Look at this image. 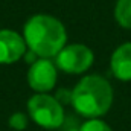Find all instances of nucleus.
Segmentation results:
<instances>
[{
    "label": "nucleus",
    "instance_id": "nucleus-1",
    "mask_svg": "<svg viewBox=\"0 0 131 131\" xmlns=\"http://www.w3.org/2000/svg\"><path fill=\"white\" fill-rule=\"evenodd\" d=\"M28 50L38 58H55L67 44V31L61 20L49 14H35L23 28Z\"/></svg>",
    "mask_w": 131,
    "mask_h": 131
},
{
    "label": "nucleus",
    "instance_id": "nucleus-2",
    "mask_svg": "<svg viewBox=\"0 0 131 131\" xmlns=\"http://www.w3.org/2000/svg\"><path fill=\"white\" fill-rule=\"evenodd\" d=\"M113 87L101 75H85L72 90V107L85 119H101L113 105Z\"/></svg>",
    "mask_w": 131,
    "mask_h": 131
},
{
    "label": "nucleus",
    "instance_id": "nucleus-3",
    "mask_svg": "<svg viewBox=\"0 0 131 131\" xmlns=\"http://www.w3.org/2000/svg\"><path fill=\"white\" fill-rule=\"evenodd\" d=\"M26 107L29 119L44 130H60L64 124L66 113L63 104L49 93H34Z\"/></svg>",
    "mask_w": 131,
    "mask_h": 131
},
{
    "label": "nucleus",
    "instance_id": "nucleus-4",
    "mask_svg": "<svg viewBox=\"0 0 131 131\" xmlns=\"http://www.w3.org/2000/svg\"><path fill=\"white\" fill-rule=\"evenodd\" d=\"M95 61L93 50L82 43L66 44L55 57V64L58 70L69 75H81L87 72Z\"/></svg>",
    "mask_w": 131,
    "mask_h": 131
},
{
    "label": "nucleus",
    "instance_id": "nucleus-5",
    "mask_svg": "<svg viewBox=\"0 0 131 131\" xmlns=\"http://www.w3.org/2000/svg\"><path fill=\"white\" fill-rule=\"evenodd\" d=\"M58 67L50 58H37L28 70V84L35 93H49L55 89Z\"/></svg>",
    "mask_w": 131,
    "mask_h": 131
},
{
    "label": "nucleus",
    "instance_id": "nucleus-6",
    "mask_svg": "<svg viewBox=\"0 0 131 131\" xmlns=\"http://www.w3.org/2000/svg\"><path fill=\"white\" fill-rule=\"evenodd\" d=\"M28 52L23 35L12 29H0V64H14Z\"/></svg>",
    "mask_w": 131,
    "mask_h": 131
},
{
    "label": "nucleus",
    "instance_id": "nucleus-7",
    "mask_svg": "<svg viewBox=\"0 0 131 131\" xmlns=\"http://www.w3.org/2000/svg\"><path fill=\"white\" fill-rule=\"evenodd\" d=\"M110 70L119 81H131V41L122 43L114 49L110 58Z\"/></svg>",
    "mask_w": 131,
    "mask_h": 131
},
{
    "label": "nucleus",
    "instance_id": "nucleus-8",
    "mask_svg": "<svg viewBox=\"0 0 131 131\" xmlns=\"http://www.w3.org/2000/svg\"><path fill=\"white\" fill-rule=\"evenodd\" d=\"M114 18L124 29H131V0H117L114 5Z\"/></svg>",
    "mask_w": 131,
    "mask_h": 131
},
{
    "label": "nucleus",
    "instance_id": "nucleus-9",
    "mask_svg": "<svg viewBox=\"0 0 131 131\" xmlns=\"http://www.w3.org/2000/svg\"><path fill=\"white\" fill-rule=\"evenodd\" d=\"M8 125L15 131H23L28 128L29 125V114H25L21 111H15L9 116L8 119Z\"/></svg>",
    "mask_w": 131,
    "mask_h": 131
},
{
    "label": "nucleus",
    "instance_id": "nucleus-10",
    "mask_svg": "<svg viewBox=\"0 0 131 131\" xmlns=\"http://www.w3.org/2000/svg\"><path fill=\"white\" fill-rule=\"evenodd\" d=\"M79 131H113V130L102 119H87L85 122H82Z\"/></svg>",
    "mask_w": 131,
    "mask_h": 131
},
{
    "label": "nucleus",
    "instance_id": "nucleus-11",
    "mask_svg": "<svg viewBox=\"0 0 131 131\" xmlns=\"http://www.w3.org/2000/svg\"><path fill=\"white\" fill-rule=\"evenodd\" d=\"M81 125H82V124H79L76 117H67V116H66L64 124L61 125L60 130H63V131H79Z\"/></svg>",
    "mask_w": 131,
    "mask_h": 131
},
{
    "label": "nucleus",
    "instance_id": "nucleus-12",
    "mask_svg": "<svg viewBox=\"0 0 131 131\" xmlns=\"http://www.w3.org/2000/svg\"><path fill=\"white\" fill-rule=\"evenodd\" d=\"M55 98L58 99L63 105H64V104H72V90H64V89H61V90L55 95Z\"/></svg>",
    "mask_w": 131,
    "mask_h": 131
}]
</instances>
